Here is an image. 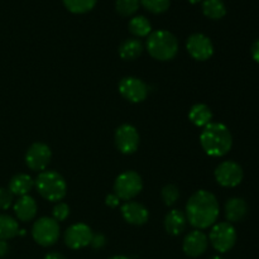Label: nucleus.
<instances>
[{
  "label": "nucleus",
  "mask_w": 259,
  "mask_h": 259,
  "mask_svg": "<svg viewBox=\"0 0 259 259\" xmlns=\"http://www.w3.org/2000/svg\"><path fill=\"white\" fill-rule=\"evenodd\" d=\"M186 219L197 230L207 229L217 223L219 217V202L206 190L196 191L186 205Z\"/></svg>",
  "instance_id": "nucleus-1"
},
{
  "label": "nucleus",
  "mask_w": 259,
  "mask_h": 259,
  "mask_svg": "<svg viewBox=\"0 0 259 259\" xmlns=\"http://www.w3.org/2000/svg\"><path fill=\"white\" fill-rule=\"evenodd\" d=\"M205 153L211 157H223L232 149L233 137L228 126L222 123H210L200 136Z\"/></svg>",
  "instance_id": "nucleus-2"
},
{
  "label": "nucleus",
  "mask_w": 259,
  "mask_h": 259,
  "mask_svg": "<svg viewBox=\"0 0 259 259\" xmlns=\"http://www.w3.org/2000/svg\"><path fill=\"white\" fill-rule=\"evenodd\" d=\"M147 51L158 61H169L177 55L179 42L168 30H156L147 38Z\"/></svg>",
  "instance_id": "nucleus-3"
},
{
  "label": "nucleus",
  "mask_w": 259,
  "mask_h": 259,
  "mask_svg": "<svg viewBox=\"0 0 259 259\" xmlns=\"http://www.w3.org/2000/svg\"><path fill=\"white\" fill-rule=\"evenodd\" d=\"M34 186L43 199L58 202L66 196L67 185L58 172L42 171L34 181Z\"/></svg>",
  "instance_id": "nucleus-4"
},
{
  "label": "nucleus",
  "mask_w": 259,
  "mask_h": 259,
  "mask_svg": "<svg viewBox=\"0 0 259 259\" xmlns=\"http://www.w3.org/2000/svg\"><path fill=\"white\" fill-rule=\"evenodd\" d=\"M143 189V182L141 176L134 171H125L119 175L114 184V191L120 200L131 201L139 195Z\"/></svg>",
  "instance_id": "nucleus-5"
},
{
  "label": "nucleus",
  "mask_w": 259,
  "mask_h": 259,
  "mask_svg": "<svg viewBox=\"0 0 259 259\" xmlns=\"http://www.w3.org/2000/svg\"><path fill=\"white\" fill-rule=\"evenodd\" d=\"M209 238L215 250L220 253H227L235 245L237 232L230 223H219V224L212 225Z\"/></svg>",
  "instance_id": "nucleus-6"
},
{
  "label": "nucleus",
  "mask_w": 259,
  "mask_h": 259,
  "mask_svg": "<svg viewBox=\"0 0 259 259\" xmlns=\"http://www.w3.org/2000/svg\"><path fill=\"white\" fill-rule=\"evenodd\" d=\"M32 237L42 247H50L60 237V225L53 218H40L33 224Z\"/></svg>",
  "instance_id": "nucleus-7"
},
{
  "label": "nucleus",
  "mask_w": 259,
  "mask_h": 259,
  "mask_svg": "<svg viewBox=\"0 0 259 259\" xmlns=\"http://www.w3.org/2000/svg\"><path fill=\"white\" fill-rule=\"evenodd\" d=\"M215 179L223 187H235L243 181V168L233 161H225L215 169Z\"/></svg>",
  "instance_id": "nucleus-8"
},
{
  "label": "nucleus",
  "mask_w": 259,
  "mask_h": 259,
  "mask_svg": "<svg viewBox=\"0 0 259 259\" xmlns=\"http://www.w3.org/2000/svg\"><path fill=\"white\" fill-rule=\"evenodd\" d=\"M52 152L45 143H33L25 154V163L33 171H45L51 162Z\"/></svg>",
  "instance_id": "nucleus-9"
},
{
  "label": "nucleus",
  "mask_w": 259,
  "mask_h": 259,
  "mask_svg": "<svg viewBox=\"0 0 259 259\" xmlns=\"http://www.w3.org/2000/svg\"><path fill=\"white\" fill-rule=\"evenodd\" d=\"M119 93L131 103H141L148 95V86L138 77H124L119 82Z\"/></svg>",
  "instance_id": "nucleus-10"
},
{
  "label": "nucleus",
  "mask_w": 259,
  "mask_h": 259,
  "mask_svg": "<svg viewBox=\"0 0 259 259\" xmlns=\"http://www.w3.org/2000/svg\"><path fill=\"white\" fill-rule=\"evenodd\" d=\"M186 48L191 57L197 61H206L214 53L211 39L202 33H194L187 38Z\"/></svg>",
  "instance_id": "nucleus-11"
},
{
  "label": "nucleus",
  "mask_w": 259,
  "mask_h": 259,
  "mask_svg": "<svg viewBox=\"0 0 259 259\" xmlns=\"http://www.w3.org/2000/svg\"><path fill=\"white\" fill-rule=\"evenodd\" d=\"M116 148L124 154H132L139 147V134L131 124H123L115 132Z\"/></svg>",
  "instance_id": "nucleus-12"
},
{
  "label": "nucleus",
  "mask_w": 259,
  "mask_h": 259,
  "mask_svg": "<svg viewBox=\"0 0 259 259\" xmlns=\"http://www.w3.org/2000/svg\"><path fill=\"white\" fill-rule=\"evenodd\" d=\"M93 230L89 225L78 223L73 224L66 230L65 233V243L71 249H81V248L88 247L93 239Z\"/></svg>",
  "instance_id": "nucleus-13"
},
{
  "label": "nucleus",
  "mask_w": 259,
  "mask_h": 259,
  "mask_svg": "<svg viewBox=\"0 0 259 259\" xmlns=\"http://www.w3.org/2000/svg\"><path fill=\"white\" fill-rule=\"evenodd\" d=\"M209 245V239L201 230H194L189 233L184 240V252L189 257L196 258L204 254Z\"/></svg>",
  "instance_id": "nucleus-14"
},
{
  "label": "nucleus",
  "mask_w": 259,
  "mask_h": 259,
  "mask_svg": "<svg viewBox=\"0 0 259 259\" xmlns=\"http://www.w3.org/2000/svg\"><path fill=\"white\" fill-rule=\"evenodd\" d=\"M124 220L132 225H143L148 222L149 212L142 204L136 201H126L120 209Z\"/></svg>",
  "instance_id": "nucleus-15"
},
{
  "label": "nucleus",
  "mask_w": 259,
  "mask_h": 259,
  "mask_svg": "<svg viewBox=\"0 0 259 259\" xmlns=\"http://www.w3.org/2000/svg\"><path fill=\"white\" fill-rule=\"evenodd\" d=\"M248 212V205L245 200L240 197H232L225 204V217L229 223L242 222Z\"/></svg>",
  "instance_id": "nucleus-16"
},
{
  "label": "nucleus",
  "mask_w": 259,
  "mask_h": 259,
  "mask_svg": "<svg viewBox=\"0 0 259 259\" xmlns=\"http://www.w3.org/2000/svg\"><path fill=\"white\" fill-rule=\"evenodd\" d=\"M14 212L20 222H30L37 214V204L29 195L20 196L14 205Z\"/></svg>",
  "instance_id": "nucleus-17"
},
{
  "label": "nucleus",
  "mask_w": 259,
  "mask_h": 259,
  "mask_svg": "<svg viewBox=\"0 0 259 259\" xmlns=\"http://www.w3.org/2000/svg\"><path fill=\"white\" fill-rule=\"evenodd\" d=\"M186 215L181 210H172L166 215L164 219V228L167 233L171 235H180L186 228Z\"/></svg>",
  "instance_id": "nucleus-18"
},
{
  "label": "nucleus",
  "mask_w": 259,
  "mask_h": 259,
  "mask_svg": "<svg viewBox=\"0 0 259 259\" xmlns=\"http://www.w3.org/2000/svg\"><path fill=\"white\" fill-rule=\"evenodd\" d=\"M34 187V181L30 176L25 174L15 175L9 182V191L17 196H25Z\"/></svg>",
  "instance_id": "nucleus-19"
},
{
  "label": "nucleus",
  "mask_w": 259,
  "mask_h": 259,
  "mask_svg": "<svg viewBox=\"0 0 259 259\" xmlns=\"http://www.w3.org/2000/svg\"><path fill=\"white\" fill-rule=\"evenodd\" d=\"M189 118L191 123H194L196 126H206L207 124L211 123L212 119V111L205 104H195L191 109H190Z\"/></svg>",
  "instance_id": "nucleus-20"
},
{
  "label": "nucleus",
  "mask_w": 259,
  "mask_h": 259,
  "mask_svg": "<svg viewBox=\"0 0 259 259\" xmlns=\"http://www.w3.org/2000/svg\"><path fill=\"white\" fill-rule=\"evenodd\" d=\"M142 52H143V45L137 38L125 39L119 47V55L125 61L136 60L137 57L142 55Z\"/></svg>",
  "instance_id": "nucleus-21"
},
{
  "label": "nucleus",
  "mask_w": 259,
  "mask_h": 259,
  "mask_svg": "<svg viewBox=\"0 0 259 259\" xmlns=\"http://www.w3.org/2000/svg\"><path fill=\"white\" fill-rule=\"evenodd\" d=\"M18 234H19V227L17 220L9 215H0V239H12Z\"/></svg>",
  "instance_id": "nucleus-22"
},
{
  "label": "nucleus",
  "mask_w": 259,
  "mask_h": 259,
  "mask_svg": "<svg viewBox=\"0 0 259 259\" xmlns=\"http://www.w3.org/2000/svg\"><path fill=\"white\" fill-rule=\"evenodd\" d=\"M129 30L136 37H147L152 33L151 22L143 15H137L129 22Z\"/></svg>",
  "instance_id": "nucleus-23"
},
{
  "label": "nucleus",
  "mask_w": 259,
  "mask_h": 259,
  "mask_svg": "<svg viewBox=\"0 0 259 259\" xmlns=\"http://www.w3.org/2000/svg\"><path fill=\"white\" fill-rule=\"evenodd\" d=\"M202 12L210 19H222L227 14V7L223 0H205Z\"/></svg>",
  "instance_id": "nucleus-24"
},
{
  "label": "nucleus",
  "mask_w": 259,
  "mask_h": 259,
  "mask_svg": "<svg viewBox=\"0 0 259 259\" xmlns=\"http://www.w3.org/2000/svg\"><path fill=\"white\" fill-rule=\"evenodd\" d=\"M98 0H63L65 7L73 14H83L95 7Z\"/></svg>",
  "instance_id": "nucleus-25"
},
{
  "label": "nucleus",
  "mask_w": 259,
  "mask_h": 259,
  "mask_svg": "<svg viewBox=\"0 0 259 259\" xmlns=\"http://www.w3.org/2000/svg\"><path fill=\"white\" fill-rule=\"evenodd\" d=\"M141 0H116L115 9L123 17H131L139 9Z\"/></svg>",
  "instance_id": "nucleus-26"
},
{
  "label": "nucleus",
  "mask_w": 259,
  "mask_h": 259,
  "mask_svg": "<svg viewBox=\"0 0 259 259\" xmlns=\"http://www.w3.org/2000/svg\"><path fill=\"white\" fill-rule=\"evenodd\" d=\"M169 0H141V4L153 14H161L169 8Z\"/></svg>",
  "instance_id": "nucleus-27"
},
{
  "label": "nucleus",
  "mask_w": 259,
  "mask_h": 259,
  "mask_svg": "<svg viewBox=\"0 0 259 259\" xmlns=\"http://www.w3.org/2000/svg\"><path fill=\"white\" fill-rule=\"evenodd\" d=\"M180 197V191L175 185H167L162 190V200L167 206H172L177 202Z\"/></svg>",
  "instance_id": "nucleus-28"
},
{
  "label": "nucleus",
  "mask_w": 259,
  "mask_h": 259,
  "mask_svg": "<svg viewBox=\"0 0 259 259\" xmlns=\"http://www.w3.org/2000/svg\"><path fill=\"white\" fill-rule=\"evenodd\" d=\"M70 215V207L65 202H58L55 207H53V219L56 222H65Z\"/></svg>",
  "instance_id": "nucleus-29"
},
{
  "label": "nucleus",
  "mask_w": 259,
  "mask_h": 259,
  "mask_svg": "<svg viewBox=\"0 0 259 259\" xmlns=\"http://www.w3.org/2000/svg\"><path fill=\"white\" fill-rule=\"evenodd\" d=\"M14 195L9 191V189H0V210L9 209L13 204Z\"/></svg>",
  "instance_id": "nucleus-30"
},
{
  "label": "nucleus",
  "mask_w": 259,
  "mask_h": 259,
  "mask_svg": "<svg viewBox=\"0 0 259 259\" xmlns=\"http://www.w3.org/2000/svg\"><path fill=\"white\" fill-rule=\"evenodd\" d=\"M105 243H106V239L103 234H94L90 245L94 248V249H101V248H104Z\"/></svg>",
  "instance_id": "nucleus-31"
},
{
  "label": "nucleus",
  "mask_w": 259,
  "mask_h": 259,
  "mask_svg": "<svg viewBox=\"0 0 259 259\" xmlns=\"http://www.w3.org/2000/svg\"><path fill=\"white\" fill-rule=\"evenodd\" d=\"M119 202H120V199H119L115 194H111V195H108V196H106L105 204L108 205L109 207L119 206Z\"/></svg>",
  "instance_id": "nucleus-32"
},
{
  "label": "nucleus",
  "mask_w": 259,
  "mask_h": 259,
  "mask_svg": "<svg viewBox=\"0 0 259 259\" xmlns=\"http://www.w3.org/2000/svg\"><path fill=\"white\" fill-rule=\"evenodd\" d=\"M250 53H252L253 60H254L257 63H259V39L255 40V42L252 45Z\"/></svg>",
  "instance_id": "nucleus-33"
},
{
  "label": "nucleus",
  "mask_w": 259,
  "mask_h": 259,
  "mask_svg": "<svg viewBox=\"0 0 259 259\" xmlns=\"http://www.w3.org/2000/svg\"><path fill=\"white\" fill-rule=\"evenodd\" d=\"M8 250H9V247H8L7 240L0 239V257H4L8 253Z\"/></svg>",
  "instance_id": "nucleus-34"
},
{
  "label": "nucleus",
  "mask_w": 259,
  "mask_h": 259,
  "mask_svg": "<svg viewBox=\"0 0 259 259\" xmlns=\"http://www.w3.org/2000/svg\"><path fill=\"white\" fill-rule=\"evenodd\" d=\"M45 259H66L65 255L60 254V253H48L47 255H46Z\"/></svg>",
  "instance_id": "nucleus-35"
},
{
  "label": "nucleus",
  "mask_w": 259,
  "mask_h": 259,
  "mask_svg": "<svg viewBox=\"0 0 259 259\" xmlns=\"http://www.w3.org/2000/svg\"><path fill=\"white\" fill-rule=\"evenodd\" d=\"M109 259H129V258L125 257V255H114V257H111Z\"/></svg>",
  "instance_id": "nucleus-36"
},
{
  "label": "nucleus",
  "mask_w": 259,
  "mask_h": 259,
  "mask_svg": "<svg viewBox=\"0 0 259 259\" xmlns=\"http://www.w3.org/2000/svg\"><path fill=\"white\" fill-rule=\"evenodd\" d=\"M189 2L191 3V4H197V3L201 2V0H189Z\"/></svg>",
  "instance_id": "nucleus-37"
},
{
  "label": "nucleus",
  "mask_w": 259,
  "mask_h": 259,
  "mask_svg": "<svg viewBox=\"0 0 259 259\" xmlns=\"http://www.w3.org/2000/svg\"><path fill=\"white\" fill-rule=\"evenodd\" d=\"M210 259H223V258L220 257V255H214V257H212V258H210Z\"/></svg>",
  "instance_id": "nucleus-38"
}]
</instances>
